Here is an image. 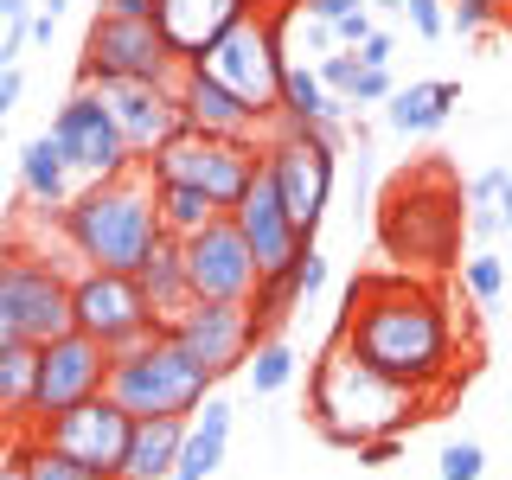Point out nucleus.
I'll use <instances>...</instances> for the list:
<instances>
[{"label": "nucleus", "mask_w": 512, "mask_h": 480, "mask_svg": "<svg viewBox=\"0 0 512 480\" xmlns=\"http://www.w3.org/2000/svg\"><path fill=\"white\" fill-rule=\"evenodd\" d=\"M295 372H301V359H295V346H288L282 333H263V340H256V352H250V365H244V378H250L256 397L288 391V384H295Z\"/></svg>", "instance_id": "obj_30"}, {"label": "nucleus", "mask_w": 512, "mask_h": 480, "mask_svg": "<svg viewBox=\"0 0 512 480\" xmlns=\"http://www.w3.org/2000/svg\"><path fill=\"white\" fill-rule=\"evenodd\" d=\"M352 455H359V468H391V461L404 455V436H372V442L352 448Z\"/></svg>", "instance_id": "obj_38"}, {"label": "nucleus", "mask_w": 512, "mask_h": 480, "mask_svg": "<svg viewBox=\"0 0 512 480\" xmlns=\"http://www.w3.org/2000/svg\"><path fill=\"white\" fill-rule=\"evenodd\" d=\"M52 141L64 148V160H71V173H77L84 186L116 180V173L141 167V160L128 154V141H122L116 116L103 109V96H96L90 84H77V90L58 103V116H52Z\"/></svg>", "instance_id": "obj_11"}, {"label": "nucleus", "mask_w": 512, "mask_h": 480, "mask_svg": "<svg viewBox=\"0 0 512 480\" xmlns=\"http://www.w3.org/2000/svg\"><path fill=\"white\" fill-rule=\"evenodd\" d=\"M77 84H90L103 96V109L116 116L135 160H154L173 135H186V109L173 84H141V77H77Z\"/></svg>", "instance_id": "obj_15"}, {"label": "nucleus", "mask_w": 512, "mask_h": 480, "mask_svg": "<svg viewBox=\"0 0 512 480\" xmlns=\"http://www.w3.org/2000/svg\"><path fill=\"white\" fill-rule=\"evenodd\" d=\"M461 224H468V205H461V192L448 186L442 167L429 173H404L391 192H384V212H378V244L384 256H397V263H455V237Z\"/></svg>", "instance_id": "obj_5"}, {"label": "nucleus", "mask_w": 512, "mask_h": 480, "mask_svg": "<svg viewBox=\"0 0 512 480\" xmlns=\"http://www.w3.org/2000/svg\"><path fill=\"white\" fill-rule=\"evenodd\" d=\"M333 340L346 352H359L372 372L410 384L423 397L455 378V320H448V301L416 276H352Z\"/></svg>", "instance_id": "obj_1"}, {"label": "nucleus", "mask_w": 512, "mask_h": 480, "mask_svg": "<svg viewBox=\"0 0 512 480\" xmlns=\"http://www.w3.org/2000/svg\"><path fill=\"white\" fill-rule=\"evenodd\" d=\"M250 7H256V13H276V7H282V0H250Z\"/></svg>", "instance_id": "obj_47"}, {"label": "nucleus", "mask_w": 512, "mask_h": 480, "mask_svg": "<svg viewBox=\"0 0 512 480\" xmlns=\"http://www.w3.org/2000/svg\"><path fill=\"white\" fill-rule=\"evenodd\" d=\"M64 250L77 256V269H116V276H135L141 256H148L160 237V205H154V173L128 167L116 180L84 186L71 205L58 212Z\"/></svg>", "instance_id": "obj_2"}, {"label": "nucleus", "mask_w": 512, "mask_h": 480, "mask_svg": "<svg viewBox=\"0 0 512 480\" xmlns=\"http://www.w3.org/2000/svg\"><path fill=\"white\" fill-rule=\"evenodd\" d=\"M493 20H500V0H455V7H448V32H461V39H468V32H487Z\"/></svg>", "instance_id": "obj_35"}, {"label": "nucleus", "mask_w": 512, "mask_h": 480, "mask_svg": "<svg viewBox=\"0 0 512 480\" xmlns=\"http://www.w3.org/2000/svg\"><path fill=\"white\" fill-rule=\"evenodd\" d=\"M77 327L71 269L39 250L0 256V346H45Z\"/></svg>", "instance_id": "obj_6"}, {"label": "nucleus", "mask_w": 512, "mask_h": 480, "mask_svg": "<svg viewBox=\"0 0 512 480\" xmlns=\"http://www.w3.org/2000/svg\"><path fill=\"white\" fill-rule=\"evenodd\" d=\"M461 103V84H448V77H423V84H397L391 103H384V128L391 135H436V128L455 116Z\"/></svg>", "instance_id": "obj_23"}, {"label": "nucleus", "mask_w": 512, "mask_h": 480, "mask_svg": "<svg viewBox=\"0 0 512 480\" xmlns=\"http://www.w3.org/2000/svg\"><path fill=\"white\" fill-rule=\"evenodd\" d=\"M461 288H468L480 308H493V301L506 295V263H500L493 250H474L468 263H461Z\"/></svg>", "instance_id": "obj_32"}, {"label": "nucleus", "mask_w": 512, "mask_h": 480, "mask_svg": "<svg viewBox=\"0 0 512 480\" xmlns=\"http://www.w3.org/2000/svg\"><path fill=\"white\" fill-rule=\"evenodd\" d=\"M154 205H160V231L180 237V244H186L192 231H205L212 218H224V205L212 199V192L180 186V180H154Z\"/></svg>", "instance_id": "obj_29"}, {"label": "nucleus", "mask_w": 512, "mask_h": 480, "mask_svg": "<svg viewBox=\"0 0 512 480\" xmlns=\"http://www.w3.org/2000/svg\"><path fill=\"white\" fill-rule=\"evenodd\" d=\"M32 391H39V346H0V429L32 423Z\"/></svg>", "instance_id": "obj_28"}, {"label": "nucleus", "mask_w": 512, "mask_h": 480, "mask_svg": "<svg viewBox=\"0 0 512 480\" xmlns=\"http://www.w3.org/2000/svg\"><path fill=\"white\" fill-rule=\"evenodd\" d=\"M340 148H333L327 135H314V128H288V122H269L263 135V167L269 180H276L288 218L301 224V237L314 244L320 218H327V199H333V173H340V160H333Z\"/></svg>", "instance_id": "obj_8"}, {"label": "nucleus", "mask_w": 512, "mask_h": 480, "mask_svg": "<svg viewBox=\"0 0 512 480\" xmlns=\"http://www.w3.org/2000/svg\"><path fill=\"white\" fill-rule=\"evenodd\" d=\"M135 282H141V295H148V308H154V327H173L186 308H192V282H186V244L180 237H160V244L141 256V269H135Z\"/></svg>", "instance_id": "obj_22"}, {"label": "nucleus", "mask_w": 512, "mask_h": 480, "mask_svg": "<svg viewBox=\"0 0 512 480\" xmlns=\"http://www.w3.org/2000/svg\"><path fill=\"white\" fill-rule=\"evenodd\" d=\"M224 448H231V404L212 391L199 410H192V423H186V448H180L173 480H212L224 468Z\"/></svg>", "instance_id": "obj_26"}, {"label": "nucleus", "mask_w": 512, "mask_h": 480, "mask_svg": "<svg viewBox=\"0 0 512 480\" xmlns=\"http://www.w3.org/2000/svg\"><path fill=\"white\" fill-rule=\"evenodd\" d=\"M109 365H116V352L77 327L45 340L39 346V391H32V429L52 423L58 410L84 404V397H96V391H109Z\"/></svg>", "instance_id": "obj_14"}, {"label": "nucleus", "mask_w": 512, "mask_h": 480, "mask_svg": "<svg viewBox=\"0 0 512 480\" xmlns=\"http://www.w3.org/2000/svg\"><path fill=\"white\" fill-rule=\"evenodd\" d=\"M436 474H442V480H480V474H487V448H480L474 436H455V442L442 448Z\"/></svg>", "instance_id": "obj_33"}, {"label": "nucleus", "mask_w": 512, "mask_h": 480, "mask_svg": "<svg viewBox=\"0 0 512 480\" xmlns=\"http://www.w3.org/2000/svg\"><path fill=\"white\" fill-rule=\"evenodd\" d=\"M314 71H320V84H327L333 96H346V103H352V90H359L365 64H359V52H327V58L314 64Z\"/></svg>", "instance_id": "obj_34"}, {"label": "nucleus", "mask_w": 512, "mask_h": 480, "mask_svg": "<svg viewBox=\"0 0 512 480\" xmlns=\"http://www.w3.org/2000/svg\"><path fill=\"white\" fill-rule=\"evenodd\" d=\"M71 180H77V173H71V160H64V148L52 141V128L32 135L20 148V192L32 199V212H64V205L77 199Z\"/></svg>", "instance_id": "obj_24"}, {"label": "nucleus", "mask_w": 512, "mask_h": 480, "mask_svg": "<svg viewBox=\"0 0 512 480\" xmlns=\"http://www.w3.org/2000/svg\"><path fill=\"white\" fill-rule=\"evenodd\" d=\"M77 77H141V84H173L180 90L186 58L167 45V32L154 20H122V13H103L84 32V58H77Z\"/></svg>", "instance_id": "obj_9"}, {"label": "nucleus", "mask_w": 512, "mask_h": 480, "mask_svg": "<svg viewBox=\"0 0 512 480\" xmlns=\"http://www.w3.org/2000/svg\"><path fill=\"white\" fill-rule=\"evenodd\" d=\"M71 308H77V333L103 340L109 352H128L154 333V308L141 295V282L116 276V269H71Z\"/></svg>", "instance_id": "obj_12"}, {"label": "nucleus", "mask_w": 512, "mask_h": 480, "mask_svg": "<svg viewBox=\"0 0 512 480\" xmlns=\"http://www.w3.org/2000/svg\"><path fill=\"white\" fill-rule=\"evenodd\" d=\"M52 32H58V13H32V45H52Z\"/></svg>", "instance_id": "obj_44"}, {"label": "nucleus", "mask_w": 512, "mask_h": 480, "mask_svg": "<svg viewBox=\"0 0 512 480\" xmlns=\"http://www.w3.org/2000/svg\"><path fill=\"white\" fill-rule=\"evenodd\" d=\"M20 90H26V77H20V71H13V64H7V71H0V128H7L13 103H20Z\"/></svg>", "instance_id": "obj_42"}, {"label": "nucleus", "mask_w": 512, "mask_h": 480, "mask_svg": "<svg viewBox=\"0 0 512 480\" xmlns=\"http://www.w3.org/2000/svg\"><path fill=\"white\" fill-rule=\"evenodd\" d=\"M391 52H397V39H391V32H372V39H365L359 45V64H365V71H391Z\"/></svg>", "instance_id": "obj_39"}, {"label": "nucleus", "mask_w": 512, "mask_h": 480, "mask_svg": "<svg viewBox=\"0 0 512 480\" xmlns=\"http://www.w3.org/2000/svg\"><path fill=\"white\" fill-rule=\"evenodd\" d=\"M404 13H410L416 39H442V32H448V13H442V0H404Z\"/></svg>", "instance_id": "obj_36"}, {"label": "nucleus", "mask_w": 512, "mask_h": 480, "mask_svg": "<svg viewBox=\"0 0 512 480\" xmlns=\"http://www.w3.org/2000/svg\"><path fill=\"white\" fill-rule=\"evenodd\" d=\"M372 32H378V20H372V7H352L346 20L333 26V39H340V52H359V45L372 39Z\"/></svg>", "instance_id": "obj_37"}, {"label": "nucleus", "mask_w": 512, "mask_h": 480, "mask_svg": "<svg viewBox=\"0 0 512 480\" xmlns=\"http://www.w3.org/2000/svg\"><path fill=\"white\" fill-rule=\"evenodd\" d=\"M173 333H180V346H186L212 378L244 372L250 352H256V340H263V333H256L250 301H192V308L173 320Z\"/></svg>", "instance_id": "obj_17"}, {"label": "nucleus", "mask_w": 512, "mask_h": 480, "mask_svg": "<svg viewBox=\"0 0 512 480\" xmlns=\"http://www.w3.org/2000/svg\"><path fill=\"white\" fill-rule=\"evenodd\" d=\"M423 416V391L372 372L359 352H346L333 340L314 365V391H308V423L333 448H359L372 436H404V423Z\"/></svg>", "instance_id": "obj_3"}, {"label": "nucleus", "mask_w": 512, "mask_h": 480, "mask_svg": "<svg viewBox=\"0 0 512 480\" xmlns=\"http://www.w3.org/2000/svg\"><path fill=\"white\" fill-rule=\"evenodd\" d=\"M186 423H192V416H135L122 480H173L180 448H186Z\"/></svg>", "instance_id": "obj_25"}, {"label": "nucleus", "mask_w": 512, "mask_h": 480, "mask_svg": "<svg viewBox=\"0 0 512 480\" xmlns=\"http://www.w3.org/2000/svg\"><path fill=\"white\" fill-rule=\"evenodd\" d=\"M301 13H314V20H327V26H340L352 7H372V0H295Z\"/></svg>", "instance_id": "obj_41"}, {"label": "nucleus", "mask_w": 512, "mask_h": 480, "mask_svg": "<svg viewBox=\"0 0 512 480\" xmlns=\"http://www.w3.org/2000/svg\"><path fill=\"white\" fill-rule=\"evenodd\" d=\"M244 13H256L250 0H154V26L167 32V45H173L186 64L212 52V45H218L237 20H244Z\"/></svg>", "instance_id": "obj_20"}, {"label": "nucleus", "mask_w": 512, "mask_h": 480, "mask_svg": "<svg viewBox=\"0 0 512 480\" xmlns=\"http://www.w3.org/2000/svg\"><path fill=\"white\" fill-rule=\"evenodd\" d=\"M468 231L512 237V167H480L468 180Z\"/></svg>", "instance_id": "obj_27"}, {"label": "nucleus", "mask_w": 512, "mask_h": 480, "mask_svg": "<svg viewBox=\"0 0 512 480\" xmlns=\"http://www.w3.org/2000/svg\"><path fill=\"white\" fill-rule=\"evenodd\" d=\"M192 71H212L224 90H237L263 122H276L282 109V77H288V52H282V32L269 13H244L205 58H192Z\"/></svg>", "instance_id": "obj_7"}, {"label": "nucleus", "mask_w": 512, "mask_h": 480, "mask_svg": "<svg viewBox=\"0 0 512 480\" xmlns=\"http://www.w3.org/2000/svg\"><path fill=\"white\" fill-rule=\"evenodd\" d=\"M186 282H192V301H250L256 295L263 269H256V256L244 244V231L231 224V212L186 237Z\"/></svg>", "instance_id": "obj_16"}, {"label": "nucleus", "mask_w": 512, "mask_h": 480, "mask_svg": "<svg viewBox=\"0 0 512 480\" xmlns=\"http://www.w3.org/2000/svg\"><path fill=\"white\" fill-rule=\"evenodd\" d=\"M327 288V256H320L314 244L295 256V263H282V269H269L263 282H256V295H250V314H256V333H282V320L295 314V308H308V301Z\"/></svg>", "instance_id": "obj_21"}, {"label": "nucleus", "mask_w": 512, "mask_h": 480, "mask_svg": "<svg viewBox=\"0 0 512 480\" xmlns=\"http://www.w3.org/2000/svg\"><path fill=\"white\" fill-rule=\"evenodd\" d=\"M13 455H20L26 480H116V474H96V468H84V461H71V455H64V448L39 442V436L13 442Z\"/></svg>", "instance_id": "obj_31"}, {"label": "nucleus", "mask_w": 512, "mask_h": 480, "mask_svg": "<svg viewBox=\"0 0 512 480\" xmlns=\"http://www.w3.org/2000/svg\"><path fill=\"white\" fill-rule=\"evenodd\" d=\"M13 20H32V0H0V26H13Z\"/></svg>", "instance_id": "obj_45"}, {"label": "nucleus", "mask_w": 512, "mask_h": 480, "mask_svg": "<svg viewBox=\"0 0 512 480\" xmlns=\"http://www.w3.org/2000/svg\"><path fill=\"white\" fill-rule=\"evenodd\" d=\"M141 167H148L154 180H180V186L212 192L224 212H231V205L244 199V186L256 180V167H263V148H256V141H218V135L186 128V135H173L167 148L154 160H141Z\"/></svg>", "instance_id": "obj_10"}, {"label": "nucleus", "mask_w": 512, "mask_h": 480, "mask_svg": "<svg viewBox=\"0 0 512 480\" xmlns=\"http://www.w3.org/2000/svg\"><path fill=\"white\" fill-rule=\"evenodd\" d=\"M231 224L244 231V244L256 256V269H282V263H295L301 250H308V237H301V224L288 218V205H282V192L276 180H269V167H256V180L244 186V199L231 205Z\"/></svg>", "instance_id": "obj_18"}, {"label": "nucleus", "mask_w": 512, "mask_h": 480, "mask_svg": "<svg viewBox=\"0 0 512 480\" xmlns=\"http://www.w3.org/2000/svg\"><path fill=\"white\" fill-rule=\"evenodd\" d=\"M391 71H365L359 77V90H352V109H365V103H391Z\"/></svg>", "instance_id": "obj_40"}, {"label": "nucleus", "mask_w": 512, "mask_h": 480, "mask_svg": "<svg viewBox=\"0 0 512 480\" xmlns=\"http://www.w3.org/2000/svg\"><path fill=\"white\" fill-rule=\"evenodd\" d=\"M32 436L52 442V448H64L71 461H84V468H96V474H116V480H122V468H128V436H135V416H128L109 391H96V397H84V404L58 410L52 423H39Z\"/></svg>", "instance_id": "obj_13"}, {"label": "nucleus", "mask_w": 512, "mask_h": 480, "mask_svg": "<svg viewBox=\"0 0 512 480\" xmlns=\"http://www.w3.org/2000/svg\"><path fill=\"white\" fill-rule=\"evenodd\" d=\"M0 480H26V468H20V455H13V448L0 455Z\"/></svg>", "instance_id": "obj_46"}, {"label": "nucleus", "mask_w": 512, "mask_h": 480, "mask_svg": "<svg viewBox=\"0 0 512 480\" xmlns=\"http://www.w3.org/2000/svg\"><path fill=\"white\" fill-rule=\"evenodd\" d=\"M212 384L218 378L180 346L173 327H154L148 340L116 352V365H109V397H116L128 416H192L212 397Z\"/></svg>", "instance_id": "obj_4"}, {"label": "nucleus", "mask_w": 512, "mask_h": 480, "mask_svg": "<svg viewBox=\"0 0 512 480\" xmlns=\"http://www.w3.org/2000/svg\"><path fill=\"white\" fill-rule=\"evenodd\" d=\"M103 13H122V20H154V0H103Z\"/></svg>", "instance_id": "obj_43"}, {"label": "nucleus", "mask_w": 512, "mask_h": 480, "mask_svg": "<svg viewBox=\"0 0 512 480\" xmlns=\"http://www.w3.org/2000/svg\"><path fill=\"white\" fill-rule=\"evenodd\" d=\"M180 109H186V128L218 135V141H256V148H263V135H269V122L256 116L244 96L224 90L212 71H192V64H186V77H180Z\"/></svg>", "instance_id": "obj_19"}]
</instances>
